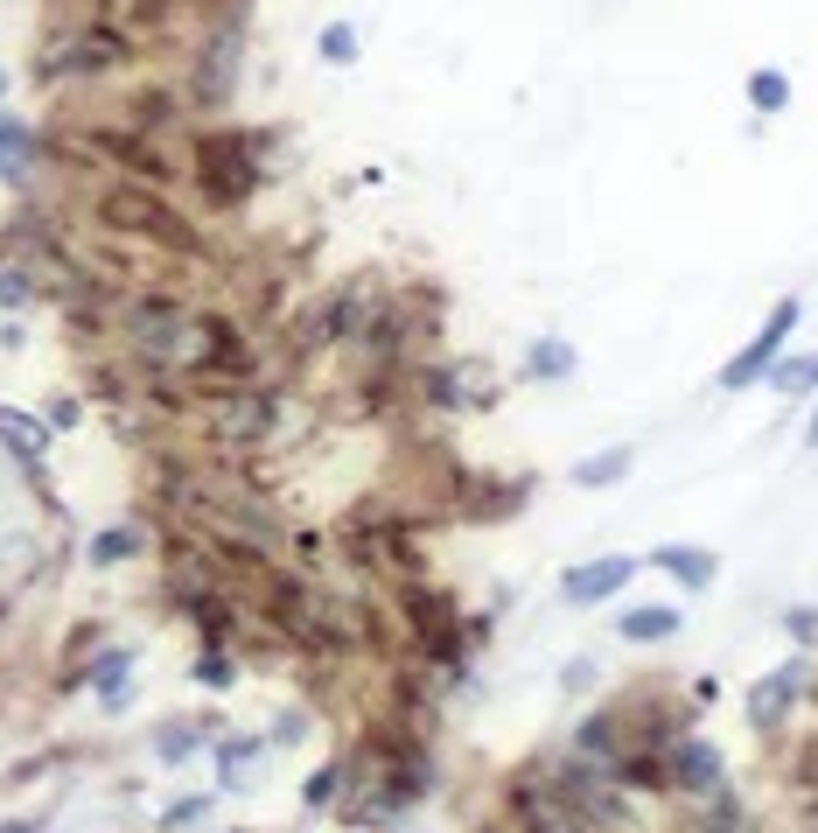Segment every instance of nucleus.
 <instances>
[{
	"label": "nucleus",
	"mask_w": 818,
	"mask_h": 833,
	"mask_svg": "<svg viewBox=\"0 0 818 833\" xmlns=\"http://www.w3.org/2000/svg\"><path fill=\"white\" fill-rule=\"evenodd\" d=\"M98 218L112 231H133V239H155L161 253H182V259L204 253V239L190 231V218H182L169 196H155L147 182H112V190L98 196Z\"/></svg>",
	"instance_id": "nucleus-1"
},
{
	"label": "nucleus",
	"mask_w": 818,
	"mask_h": 833,
	"mask_svg": "<svg viewBox=\"0 0 818 833\" xmlns=\"http://www.w3.org/2000/svg\"><path fill=\"white\" fill-rule=\"evenodd\" d=\"M196 176H204L210 204L231 210V204H245L253 182H259V147L245 141V133H204V141H196Z\"/></svg>",
	"instance_id": "nucleus-2"
},
{
	"label": "nucleus",
	"mask_w": 818,
	"mask_h": 833,
	"mask_svg": "<svg viewBox=\"0 0 818 833\" xmlns=\"http://www.w3.org/2000/svg\"><path fill=\"white\" fill-rule=\"evenodd\" d=\"M120 323H126V337L141 343L155 364H169V358L190 351V309H182L175 294H169V302H161V294H141V302H126Z\"/></svg>",
	"instance_id": "nucleus-3"
},
{
	"label": "nucleus",
	"mask_w": 818,
	"mask_h": 833,
	"mask_svg": "<svg viewBox=\"0 0 818 833\" xmlns=\"http://www.w3.org/2000/svg\"><path fill=\"white\" fill-rule=\"evenodd\" d=\"M182 364H190L196 378H210V386H253V351L239 343V329H231V323H196Z\"/></svg>",
	"instance_id": "nucleus-4"
},
{
	"label": "nucleus",
	"mask_w": 818,
	"mask_h": 833,
	"mask_svg": "<svg viewBox=\"0 0 818 833\" xmlns=\"http://www.w3.org/2000/svg\"><path fill=\"white\" fill-rule=\"evenodd\" d=\"M273 421H280V399H273V393L231 386V393L210 399V435H217V442H259Z\"/></svg>",
	"instance_id": "nucleus-5"
},
{
	"label": "nucleus",
	"mask_w": 818,
	"mask_h": 833,
	"mask_svg": "<svg viewBox=\"0 0 818 833\" xmlns=\"http://www.w3.org/2000/svg\"><path fill=\"white\" fill-rule=\"evenodd\" d=\"M399 609H406L413 644H420L427 659H448V652H455V603H448L441 589H420V581H406V589H399Z\"/></svg>",
	"instance_id": "nucleus-6"
},
{
	"label": "nucleus",
	"mask_w": 818,
	"mask_h": 833,
	"mask_svg": "<svg viewBox=\"0 0 818 833\" xmlns=\"http://www.w3.org/2000/svg\"><path fill=\"white\" fill-rule=\"evenodd\" d=\"M511 806H517V826H525V833H595L588 812H581L574 798H560V792H546V785H517Z\"/></svg>",
	"instance_id": "nucleus-7"
},
{
	"label": "nucleus",
	"mask_w": 818,
	"mask_h": 833,
	"mask_svg": "<svg viewBox=\"0 0 818 833\" xmlns=\"http://www.w3.org/2000/svg\"><path fill=\"white\" fill-rule=\"evenodd\" d=\"M791 329H797V302H783V309L770 315V323L756 329V343H748V351L721 372V378H728V393H742V386H756V378H770V358L783 351V337H791Z\"/></svg>",
	"instance_id": "nucleus-8"
},
{
	"label": "nucleus",
	"mask_w": 818,
	"mask_h": 833,
	"mask_svg": "<svg viewBox=\"0 0 818 833\" xmlns=\"http://www.w3.org/2000/svg\"><path fill=\"white\" fill-rule=\"evenodd\" d=\"M637 575V560H623V554H609V560H588V568H566V603H602V595H615L623 581Z\"/></svg>",
	"instance_id": "nucleus-9"
},
{
	"label": "nucleus",
	"mask_w": 818,
	"mask_h": 833,
	"mask_svg": "<svg viewBox=\"0 0 818 833\" xmlns=\"http://www.w3.org/2000/svg\"><path fill=\"white\" fill-rule=\"evenodd\" d=\"M658 771H664V785H679V792H707L713 777H721V763H713L707 743H672Z\"/></svg>",
	"instance_id": "nucleus-10"
},
{
	"label": "nucleus",
	"mask_w": 818,
	"mask_h": 833,
	"mask_svg": "<svg viewBox=\"0 0 818 833\" xmlns=\"http://www.w3.org/2000/svg\"><path fill=\"white\" fill-rule=\"evenodd\" d=\"M797 693H805V665H783V673H770V679L756 687V701H748V722H756V728H770L777 714L797 701Z\"/></svg>",
	"instance_id": "nucleus-11"
},
{
	"label": "nucleus",
	"mask_w": 818,
	"mask_h": 833,
	"mask_svg": "<svg viewBox=\"0 0 818 833\" xmlns=\"http://www.w3.org/2000/svg\"><path fill=\"white\" fill-rule=\"evenodd\" d=\"M98 147H106L112 161H126L133 176H147V182H169V155H155V147H147L141 133H98Z\"/></svg>",
	"instance_id": "nucleus-12"
},
{
	"label": "nucleus",
	"mask_w": 818,
	"mask_h": 833,
	"mask_svg": "<svg viewBox=\"0 0 818 833\" xmlns=\"http://www.w3.org/2000/svg\"><path fill=\"white\" fill-rule=\"evenodd\" d=\"M658 568L686 589H713V554H699V546H658Z\"/></svg>",
	"instance_id": "nucleus-13"
},
{
	"label": "nucleus",
	"mask_w": 818,
	"mask_h": 833,
	"mask_svg": "<svg viewBox=\"0 0 818 833\" xmlns=\"http://www.w3.org/2000/svg\"><path fill=\"white\" fill-rule=\"evenodd\" d=\"M0 442H8L14 456H28V462H36L42 448H49V427H42V421H28V413H14V407H0Z\"/></svg>",
	"instance_id": "nucleus-14"
},
{
	"label": "nucleus",
	"mask_w": 818,
	"mask_h": 833,
	"mask_svg": "<svg viewBox=\"0 0 818 833\" xmlns=\"http://www.w3.org/2000/svg\"><path fill=\"white\" fill-rule=\"evenodd\" d=\"M259 743H224V757H217V771H224V785L231 792H245V785H259Z\"/></svg>",
	"instance_id": "nucleus-15"
},
{
	"label": "nucleus",
	"mask_w": 818,
	"mask_h": 833,
	"mask_svg": "<svg viewBox=\"0 0 818 833\" xmlns=\"http://www.w3.org/2000/svg\"><path fill=\"white\" fill-rule=\"evenodd\" d=\"M623 470H630V448H609V456H588V462H581L574 483H581V491H602V483H615Z\"/></svg>",
	"instance_id": "nucleus-16"
},
{
	"label": "nucleus",
	"mask_w": 818,
	"mask_h": 833,
	"mask_svg": "<svg viewBox=\"0 0 818 833\" xmlns=\"http://www.w3.org/2000/svg\"><path fill=\"white\" fill-rule=\"evenodd\" d=\"M672 630H679V609H630L623 616V638H672Z\"/></svg>",
	"instance_id": "nucleus-17"
},
{
	"label": "nucleus",
	"mask_w": 818,
	"mask_h": 833,
	"mask_svg": "<svg viewBox=\"0 0 818 833\" xmlns=\"http://www.w3.org/2000/svg\"><path fill=\"white\" fill-rule=\"evenodd\" d=\"M748 98H756V112L791 106V77H783V71H756V77H748Z\"/></svg>",
	"instance_id": "nucleus-18"
},
{
	"label": "nucleus",
	"mask_w": 818,
	"mask_h": 833,
	"mask_svg": "<svg viewBox=\"0 0 818 833\" xmlns=\"http://www.w3.org/2000/svg\"><path fill=\"white\" fill-rule=\"evenodd\" d=\"M28 155H36V147H28V133H22V126H0V169H8V176H22V169H28Z\"/></svg>",
	"instance_id": "nucleus-19"
},
{
	"label": "nucleus",
	"mask_w": 818,
	"mask_h": 833,
	"mask_svg": "<svg viewBox=\"0 0 818 833\" xmlns=\"http://www.w3.org/2000/svg\"><path fill=\"white\" fill-rule=\"evenodd\" d=\"M777 378V393H811L818 386V351L811 358H791V372H770Z\"/></svg>",
	"instance_id": "nucleus-20"
},
{
	"label": "nucleus",
	"mask_w": 818,
	"mask_h": 833,
	"mask_svg": "<svg viewBox=\"0 0 818 833\" xmlns=\"http://www.w3.org/2000/svg\"><path fill=\"white\" fill-rule=\"evenodd\" d=\"M532 372H539V378H566V372H574V351H566V343H539V351H532Z\"/></svg>",
	"instance_id": "nucleus-21"
},
{
	"label": "nucleus",
	"mask_w": 818,
	"mask_h": 833,
	"mask_svg": "<svg viewBox=\"0 0 818 833\" xmlns=\"http://www.w3.org/2000/svg\"><path fill=\"white\" fill-rule=\"evenodd\" d=\"M196 736H204L196 722H175V728H161V757H169V763H182V757L196 749Z\"/></svg>",
	"instance_id": "nucleus-22"
},
{
	"label": "nucleus",
	"mask_w": 818,
	"mask_h": 833,
	"mask_svg": "<svg viewBox=\"0 0 818 833\" xmlns=\"http://www.w3.org/2000/svg\"><path fill=\"white\" fill-rule=\"evenodd\" d=\"M322 57H329V63H357V36H350L343 22H337V28H322Z\"/></svg>",
	"instance_id": "nucleus-23"
},
{
	"label": "nucleus",
	"mask_w": 818,
	"mask_h": 833,
	"mask_svg": "<svg viewBox=\"0 0 818 833\" xmlns=\"http://www.w3.org/2000/svg\"><path fill=\"white\" fill-rule=\"evenodd\" d=\"M133 554V532H98L91 540V560H126Z\"/></svg>",
	"instance_id": "nucleus-24"
},
{
	"label": "nucleus",
	"mask_w": 818,
	"mask_h": 833,
	"mask_svg": "<svg viewBox=\"0 0 818 833\" xmlns=\"http://www.w3.org/2000/svg\"><path fill=\"white\" fill-rule=\"evenodd\" d=\"M196 679H204V687H231V659H196Z\"/></svg>",
	"instance_id": "nucleus-25"
},
{
	"label": "nucleus",
	"mask_w": 818,
	"mask_h": 833,
	"mask_svg": "<svg viewBox=\"0 0 818 833\" xmlns=\"http://www.w3.org/2000/svg\"><path fill=\"white\" fill-rule=\"evenodd\" d=\"M190 820H204V798H182V806H169V826H190Z\"/></svg>",
	"instance_id": "nucleus-26"
},
{
	"label": "nucleus",
	"mask_w": 818,
	"mask_h": 833,
	"mask_svg": "<svg viewBox=\"0 0 818 833\" xmlns=\"http://www.w3.org/2000/svg\"><path fill=\"white\" fill-rule=\"evenodd\" d=\"M805 442H811V448H818V413H811V427H805Z\"/></svg>",
	"instance_id": "nucleus-27"
}]
</instances>
